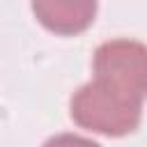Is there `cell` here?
Wrapping results in <instances>:
<instances>
[{
    "label": "cell",
    "mask_w": 147,
    "mask_h": 147,
    "mask_svg": "<svg viewBox=\"0 0 147 147\" xmlns=\"http://www.w3.org/2000/svg\"><path fill=\"white\" fill-rule=\"evenodd\" d=\"M94 78L71 96V119L94 133L126 136L140 126L147 92V51L133 39H110L94 51Z\"/></svg>",
    "instance_id": "cell-1"
},
{
    "label": "cell",
    "mask_w": 147,
    "mask_h": 147,
    "mask_svg": "<svg viewBox=\"0 0 147 147\" xmlns=\"http://www.w3.org/2000/svg\"><path fill=\"white\" fill-rule=\"evenodd\" d=\"M37 21L55 34H78L87 30L96 14L94 0H37L32 2Z\"/></svg>",
    "instance_id": "cell-2"
},
{
    "label": "cell",
    "mask_w": 147,
    "mask_h": 147,
    "mask_svg": "<svg viewBox=\"0 0 147 147\" xmlns=\"http://www.w3.org/2000/svg\"><path fill=\"white\" fill-rule=\"evenodd\" d=\"M44 147H101L90 138L76 136V133H57L44 142Z\"/></svg>",
    "instance_id": "cell-3"
}]
</instances>
